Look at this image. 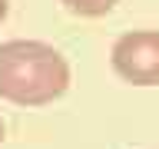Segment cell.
<instances>
[{
	"instance_id": "cell-1",
	"label": "cell",
	"mask_w": 159,
	"mask_h": 149,
	"mask_svg": "<svg viewBox=\"0 0 159 149\" xmlns=\"http://www.w3.org/2000/svg\"><path fill=\"white\" fill-rule=\"evenodd\" d=\"M70 89V63L53 43L7 40L0 43V99L13 106H47Z\"/></svg>"
},
{
	"instance_id": "cell-2",
	"label": "cell",
	"mask_w": 159,
	"mask_h": 149,
	"mask_svg": "<svg viewBox=\"0 0 159 149\" xmlns=\"http://www.w3.org/2000/svg\"><path fill=\"white\" fill-rule=\"evenodd\" d=\"M109 66L129 86H159V30H126L109 50Z\"/></svg>"
},
{
	"instance_id": "cell-3",
	"label": "cell",
	"mask_w": 159,
	"mask_h": 149,
	"mask_svg": "<svg viewBox=\"0 0 159 149\" xmlns=\"http://www.w3.org/2000/svg\"><path fill=\"white\" fill-rule=\"evenodd\" d=\"M60 3H63V10H70L73 17L96 20V17H106L119 0H60Z\"/></svg>"
},
{
	"instance_id": "cell-4",
	"label": "cell",
	"mask_w": 159,
	"mask_h": 149,
	"mask_svg": "<svg viewBox=\"0 0 159 149\" xmlns=\"http://www.w3.org/2000/svg\"><path fill=\"white\" fill-rule=\"evenodd\" d=\"M7 10H10V3H7V0H0V23L7 20Z\"/></svg>"
},
{
	"instance_id": "cell-5",
	"label": "cell",
	"mask_w": 159,
	"mask_h": 149,
	"mask_svg": "<svg viewBox=\"0 0 159 149\" xmlns=\"http://www.w3.org/2000/svg\"><path fill=\"white\" fill-rule=\"evenodd\" d=\"M3 133H7V129H3V119H0V146H3Z\"/></svg>"
}]
</instances>
